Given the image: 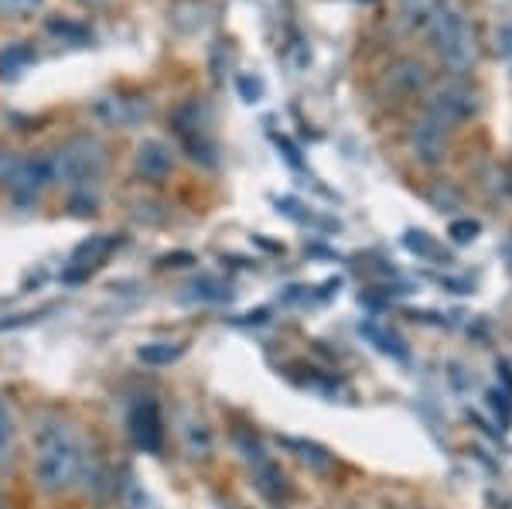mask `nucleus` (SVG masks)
Returning <instances> with one entry per match:
<instances>
[{"label": "nucleus", "mask_w": 512, "mask_h": 509, "mask_svg": "<svg viewBox=\"0 0 512 509\" xmlns=\"http://www.w3.org/2000/svg\"><path fill=\"white\" fill-rule=\"evenodd\" d=\"M82 465H86V448H82L79 431L62 417H45L35 434V482L41 492L59 496L79 482Z\"/></svg>", "instance_id": "1"}, {"label": "nucleus", "mask_w": 512, "mask_h": 509, "mask_svg": "<svg viewBox=\"0 0 512 509\" xmlns=\"http://www.w3.org/2000/svg\"><path fill=\"white\" fill-rule=\"evenodd\" d=\"M427 35H431L434 52L441 55V62L454 72H468L478 59V41L475 31L468 24L465 11L454 0H444L434 11V18L427 21Z\"/></svg>", "instance_id": "2"}, {"label": "nucleus", "mask_w": 512, "mask_h": 509, "mask_svg": "<svg viewBox=\"0 0 512 509\" xmlns=\"http://www.w3.org/2000/svg\"><path fill=\"white\" fill-rule=\"evenodd\" d=\"M48 161H52L55 185L89 188V185H96L106 171V147L93 134H79L59 144L55 151H48Z\"/></svg>", "instance_id": "3"}, {"label": "nucleus", "mask_w": 512, "mask_h": 509, "mask_svg": "<svg viewBox=\"0 0 512 509\" xmlns=\"http://www.w3.org/2000/svg\"><path fill=\"white\" fill-rule=\"evenodd\" d=\"M52 185H55V178H52L48 151L21 154V151H11V147H0V188L18 205L38 202Z\"/></svg>", "instance_id": "4"}, {"label": "nucleus", "mask_w": 512, "mask_h": 509, "mask_svg": "<svg viewBox=\"0 0 512 509\" xmlns=\"http://www.w3.org/2000/svg\"><path fill=\"white\" fill-rule=\"evenodd\" d=\"M475 106H478V96L472 93V89H468L465 82L451 79V82H441V86L427 96L424 113L434 123H441L444 130H451V127H458V123H465L468 117H472Z\"/></svg>", "instance_id": "5"}, {"label": "nucleus", "mask_w": 512, "mask_h": 509, "mask_svg": "<svg viewBox=\"0 0 512 509\" xmlns=\"http://www.w3.org/2000/svg\"><path fill=\"white\" fill-rule=\"evenodd\" d=\"M127 428H130V438L140 451L147 455H158L164 448V417H161V407L154 400H140L134 404L127 417Z\"/></svg>", "instance_id": "6"}, {"label": "nucleus", "mask_w": 512, "mask_h": 509, "mask_svg": "<svg viewBox=\"0 0 512 509\" xmlns=\"http://www.w3.org/2000/svg\"><path fill=\"white\" fill-rule=\"evenodd\" d=\"M134 171L144 182H164L175 171V151L164 141H158V137H147L134 151Z\"/></svg>", "instance_id": "7"}, {"label": "nucleus", "mask_w": 512, "mask_h": 509, "mask_svg": "<svg viewBox=\"0 0 512 509\" xmlns=\"http://www.w3.org/2000/svg\"><path fill=\"white\" fill-rule=\"evenodd\" d=\"M151 113V103H147V96H103V100L96 103V117L103 123H110V127H137L140 120Z\"/></svg>", "instance_id": "8"}, {"label": "nucleus", "mask_w": 512, "mask_h": 509, "mask_svg": "<svg viewBox=\"0 0 512 509\" xmlns=\"http://www.w3.org/2000/svg\"><path fill=\"white\" fill-rule=\"evenodd\" d=\"M410 147H414V158L424 164H437L448 151V130L441 123H434L431 117H420L414 127H410Z\"/></svg>", "instance_id": "9"}, {"label": "nucleus", "mask_w": 512, "mask_h": 509, "mask_svg": "<svg viewBox=\"0 0 512 509\" xmlns=\"http://www.w3.org/2000/svg\"><path fill=\"white\" fill-rule=\"evenodd\" d=\"M117 246H120V236H113V233H99V236H93V240L76 246V253H72V270L65 274V281H79L82 274L96 270L113 250H117Z\"/></svg>", "instance_id": "10"}, {"label": "nucleus", "mask_w": 512, "mask_h": 509, "mask_svg": "<svg viewBox=\"0 0 512 509\" xmlns=\"http://www.w3.org/2000/svg\"><path fill=\"white\" fill-rule=\"evenodd\" d=\"M31 62H35V48L28 41H11L0 48V79H18Z\"/></svg>", "instance_id": "11"}, {"label": "nucleus", "mask_w": 512, "mask_h": 509, "mask_svg": "<svg viewBox=\"0 0 512 509\" xmlns=\"http://www.w3.org/2000/svg\"><path fill=\"white\" fill-rule=\"evenodd\" d=\"M185 349H188L185 342H144L137 349V359L144 366H171L185 356Z\"/></svg>", "instance_id": "12"}, {"label": "nucleus", "mask_w": 512, "mask_h": 509, "mask_svg": "<svg viewBox=\"0 0 512 509\" xmlns=\"http://www.w3.org/2000/svg\"><path fill=\"white\" fill-rule=\"evenodd\" d=\"M284 445L297 451V462H304L315 472H332L335 469V455H328L325 448L315 445V441H297V438H284Z\"/></svg>", "instance_id": "13"}, {"label": "nucleus", "mask_w": 512, "mask_h": 509, "mask_svg": "<svg viewBox=\"0 0 512 509\" xmlns=\"http://www.w3.org/2000/svg\"><path fill=\"white\" fill-rule=\"evenodd\" d=\"M181 438H185V448L192 458H209L212 455V431L205 428L198 417H185V421H181Z\"/></svg>", "instance_id": "14"}, {"label": "nucleus", "mask_w": 512, "mask_h": 509, "mask_svg": "<svg viewBox=\"0 0 512 509\" xmlns=\"http://www.w3.org/2000/svg\"><path fill=\"white\" fill-rule=\"evenodd\" d=\"M359 332L366 335L369 342H376V349L386 352V356L407 359V346H403V339L396 332H390V328H383V325H376V322H366V325H359Z\"/></svg>", "instance_id": "15"}, {"label": "nucleus", "mask_w": 512, "mask_h": 509, "mask_svg": "<svg viewBox=\"0 0 512 509\" xmlns=\"http://www.w3.org/2000/svg\"><path fill=\"white\" fill-rule=\"evenodd\" d=\"M390 82L400 86L403 93H417V89H424V82H427V69L414 59H403L390 69Z\"/></svg>", "instance_id": "16"}, {"label": "nucleus", "mask_w": 512, "mask_h": 509, "mask_svg": "<svg viewBox=\"0 0 512 509\" xmlns=\"http://www.w3.org/2000/svg\"><path fill=\"white\" fill-rule=\"evenodd\" d=\"M253 482H256V489H260L267 499H274V503L287 492L284 475H280V469L270 462V458H267V462H260V465H253Z\"/></svg>", "instance_id": "17"}, {"label": "nucleus", "mask_w": 512, "mask_h": 509, "mask_svg": "<svg viewBox=\"0 0 512 509\" xmlns=\"http://www.w3.org/2000/svg\"><path fill=\"white\" fill-rule=\"evenodd\" d=\"M41 7H45V0H0V18L24 21V18H35Z\"/></svg>", "instance_id": "18"}, {"label": "nucleus", "mask_w": 512, "mask_h": 509, "mask_svg": "<svg viewBox=\"0 0 512 509\" xmlns=\"http://www.w3.org/2000/svg\"><path fill=\"white\" fill-rule=\"evenodd\" d=\"M441 4H444V0H403V14H407L410 24H424V28H427V21L434 18V11Z\"/></svg>", "instance_id": "19"}, {"label": "nucleus", "mask_w": 512, "mask_h": 509, "mask_svg": "<svg viewBox=\"0 0 512 509\" xmlns=\"http://www.w3.org/2000/svg\"><path fill=\"white\" fill-rule=\"evenodd\" d=\"M233 441H236V448L243 451V458H246L250 465L267 462V451L260 448V441H256L250 431H236V434H233Z\"/></svg>", "instance_id": "20"}, {"label": "nucleus", "mask_w": 512, "mask_h": 509, "mask_svg": "<svg viewBox=\"0 0 512 509\" xmlns=\"http://www.w3.org/2000/svg\"><path fill=\"white\" fill-rule=\"evenodd\" d=\"M11 441H14V421H11V410L0 400V462H4L7 451H11Z\"/></svg>", "instance_id": "21"}, {"label": "nucleus", "mask_w": 512, "mask_h": 509, "mask_svg": "<svg viewBox=\"0 0 512 509\" xmlns=\"http://www.w3.org/2000/svg\"><path fill=\"white\" fill-rule=\"evenodd\" d=\"M48 31H52V35H65L72 41V45H79V41H86L89 38V31L82 28V24H72V21H48Z\"/></svg>", "instance_id": "22"}, {"label": "nucleus", "mask_w": 512, "mask_h": 509, "mask_svg": "<svg viewBox=\"0 0 512 509\" xmlns=\"http://www.w3.org/2000/svg\"><path fill=\"white\" fill-rule=\"evenodd\" d=\"M451 236H454V243H472L478 236V223H472V219H458V223H451Z\"/></svg>", "instance_id": "23"}, {"label": "nucleus", "mask_w": 512, "mask_h": 509, "mask_svg": "<svg viewBox=\"0 0 512 509\" xmlns=\"http://www.w3.org/2000/svg\"><path fill=\"white\" fill-rule=\"evenodd\" d=\"M127 506H130V509H154V506H151V499H147L144 492H140V489L134 486V482H127Z\"/></svg>", "instance_id": "24"}, {"label": "nucleus", "mask_w": 512, "mask_h": 509, "mask_svg": "<svg viewBox=\"0 0 512 509\" xmlns=\"http://www.w3.org/2000/svg\"><path fill=\"white\" fill-rule=\"evenodd\" d=\"M407 246L414 253H434V243L427 240V233H407Z\"/></svg>", "instance_id": "25"}, {"label": "nucleus", "mask_w": 512, "mask_h": 509, "mask_svg": "<svg viewBox=\"0 0 512 509\" xmlns=\"http://www.w3.org/2000/svg\"><path fill=\"white\" fill-rule=\"evenodd\" d=\"M239 89H243V96H246V100H250V103H256V100H260V93H263V86H260V79H239Z\"/></svg>", "instance_id": "26"}, {"label": "nucleus", "mask_w": 512, "mask_h": 509, "mask_svg": "<svg viewBox=\"0 0 512 509\" xmlns=\"http://www.w3.org/2000/svg\"><path fill=\"white\" fill-rule=\"evenodd\" d=\"M502 48H506V52H512V28L502 31Z\"/></svg>", "instance_id": "27"}, {"label": "nucleus", "mask_w": 512, "mask_h": 509, "mask_svg": "<svg viewBox=\"0 0 512 509\" xmlns=\"http://www.w3.org/2000/svg\"><path fill=\"white\" fill-rule=\"evenodd\" d=\"M76 4H82V7H103V4H110V0H76Z\"/></svg>", "instance_id": "28"}, {"label": "nucleus", "mask_w": 512, "mask_h": 509, "mask_svg": "<svg viewBox=\"0 0 512 509\" xmlns=\"http://www.w3.org/2000/svg\"><path fill=\"white\" fill-rule=\"evenodd\" d=\"M0 509H4V503H0Z\"/></svg>", "instance_id": "29"}]
</instances>
